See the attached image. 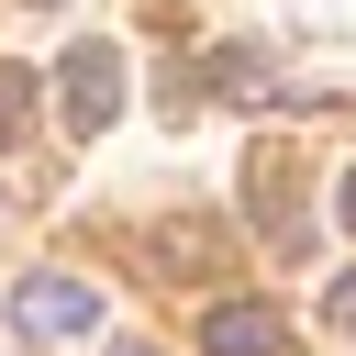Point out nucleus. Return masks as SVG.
<instances>
[{"mask_svg":"<svg viewBox=\"0 0 356 356\" xmlns=\"http://www.w3.org/2000/svg\"><path fill=\"white\" fill-rule=\"evenodd\" d=\"M323 312H334V323L356 334V278H334V300H323Z\"/></svg>","mask_w":356,"mask_h":356,"instance_id":"obj_5","label":"nucleus"},{"mask_svg":"<svg viewBox=\"0 0 356 356\" xmlns=\"http://www.w3.org/2000/svg\"><path fill=\"white\" fill-rule=\"evenodd\" d=\"M22 11H56V0H22Z\"/></svg>","mask_w":356,"mask_h":356,"instance_id":"obj_8","label":"nucleus"},{"mask_svg":"<svg viewBox=\"0 0 356 356\" xmlns=\"http://www.w3.org/2000/svg\"><path fill=\"white\" fill-rule=\"evenodd\" d=\"M334 211H345V234H356V178H345V189H334Z\"/></svg>","mask_w":356,"mask_h":356,"instance_id":"obj_6","label":"nucleus"},{"mask_svg":"<svg viewBox=\"0 0 356 356\" xmlns=\"http://www.w3.org/2000/svg\"><path fill=\"white\" fill-rule=\"evenodd\" d=\"M56 111H67V134H111V122H122V44H111V33L67 44V67H56Z\"/></svg>","mask_w":356,"mask_h":356,"instance_id":"obj_1","label":"nucleus"},{"mask_svg":"<svg viewBox=\"0 0 356 356\" xmlns=\"http://www.w3.org/2000/svg\"><path fill=\"white\" fill-rule=\"evenodd\" d=\"M200 356H289V323H278L267 300H211V323H200Z\"/></svg>","mask_w":356,"mask_h":356,"instance_id":"obj_3","label":"nucleus"},{"mask_svg":"<svg viewBox=\"0 0 356 356\" xmlns=\"http://www.w3.org/2000/svg\"><path fill=\"white\" fill-rule=\"evenodd\" d=\"M11 323H22L33 345H89V334H100V289L67 278V267H33V278L11 289Z\"/></svg>","mask_w":356,"mask_h":356,"instance_id":"obj_2","label":"nucleus"},{"mask_svg":"<svg viewBox=\"0 0 356 356\" xmlns=\"http://www.w3.org/2000/svg\"><path fill=\"white\" fill-rule=\"evenodd\" d=\"M22 122H33V78L0 67V145H22Z\"/></svg>","mask_w":356,"mask_h":356,"instance_id":"obj_4","label":"nucleus"},{"mask_svg":"<svg viewBox=\"0 0 356 356\" xmlns=\"http://www.w3.org/2000/svg\"><path fill=\"white\" fill-rule=\"evenodd\" d=\"M122 356H156V345H122Z\"/></svg>","mask_w":356,"mask_h":356,"instance_id":"obj_7","label":"nucleus"}]
</instances>
